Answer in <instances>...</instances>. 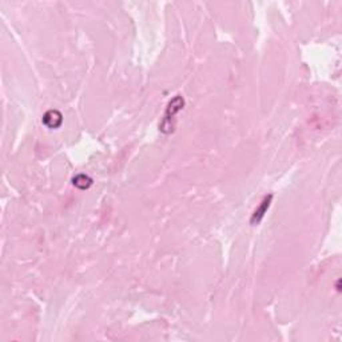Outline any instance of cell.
Returning a JSON list of instances; mask_svg holds the SVG:
<instances>
[{
	"mask_svg": "<svg viewBox=\"0 0 342 342\" xmlns=\"http://www.w3.org/2000/svg\"><path fill=\"white\" fill-rule=\"evenodd\" d=\"M184 99L180 95H176L172 100H170V103L167 106L166 113L163 117V121L161 123V131L165 134H170L174 131L175 127V115L179 113L180 110L183 109Z\"/></svg>",
	"mask_w": 342,
	"mask_h": 342,
	"instance_id": "cell-1",
	"label": "cell"
},
{
	"mask_svg": "<svg viewBox=\"0 0 342 342\" xmlns=\"http://www.w3.org/2000/svg\"><path fill=\"white\" fill-rule=\"evenodd\" d=\"M271 199H273V195H267L263 198V200L261 202V204H259V207L254 211V214H253V217H251V221L250 223L253 226L258 225L259 222L262 221V218L265 217V214H266L267 209L270 207V203H271Z\"/></svg>",
	"mask_w": 342,
	"mask_h": 342,
	"instance_id": "cell-3",
	"label": "cell"
},
{
	"mask_svg": "<svg viewBox=\"0 0 342 342\" xmlns=\"http://www.w3.org/2000/svg\"><path fill=\"white\" fill-rule=\"evenodd\" d=\"M43 125L46 126L47 129L55 130L59 129L63 123V117L62 114L59 113L58 110H50L44 114V117L42 119Z\"/></svg>",
	"mask_w": 342,
	"mask_h": 342,
	"instance_id": "cell-2",
	"label": "cell"
},
{
	"mask_svg": "<svg viewBox=\"0 0 342 342\" xmlns=\"http://www.w3.org/2000/svg\"><path fill=\"white\" fill-rule=\"evenodd\" d=\"M72 184H74L75 187L80 188V190H87V188L92 184V179L88 175L79 174V175H76L75 178L72 179Z\"/></svg>",
	"mask_w": 342,
	"mask_h": 342,
	"instance_id": "cell-4",
	"label": "cell"
}]
</instances>
